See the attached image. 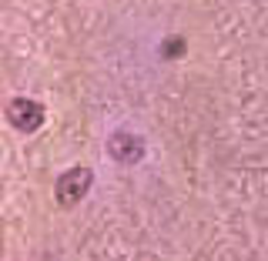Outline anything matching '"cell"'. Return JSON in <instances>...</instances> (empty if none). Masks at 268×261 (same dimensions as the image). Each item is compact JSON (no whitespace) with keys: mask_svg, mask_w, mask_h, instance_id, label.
<instances>
[{"mask_svg":"<svg viewBox=\"0 0 268 261\" xmlns=\"http://www.w3.org/2000/svg\"><path fill=\"white\" fill-rule=\"evenodd\" d=\"M91 181H94V174H91L87 168H71V171H67V174L57 181V198H60V205H74V201H80V198L87 194Z\"/></svg>","mask_w":268,"mask_h":261,"instance_id":"cell-1","label":"cell"},{"mask_svg":"<svg viewBox=\"0 0 268 261\" xmlns=\"http://www.w3.org/2000/svg\"><path fill=\"white\" fill-rule=\"evenodd\" d=\"M7 117H10V124H14L17 130H37L40 121H44V111H40V104L27 101V97H20V101L10 104Z\"/></svg>","mask_w":268,"mask_h":261,"instance_id":"cell-2","label":"cell"},{"mask_svg":"<svg viewBox=\"0 0 268 261\" xmlns=\"http://www.w3.org/2000/svg\"><path fill=\"white\" fill-rule=\"evenodd\" d=\"M107 148H111V154H114L117 161H137V157H141V151H144V148H141V137L124 134V130L111 137V144H107Z\"/></svg>","mask_w":268,"mask_h":261,"instance_id":"cell-3","label":"cell"}]
</instances>
